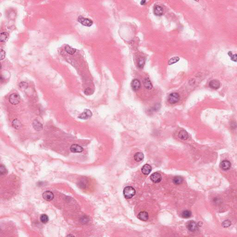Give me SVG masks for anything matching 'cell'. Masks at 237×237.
<instances>
[{
	"label": "cell",
	"mask_w": 237,
	"mask_h": 237,
	"mask_svg": "<svg viewBox=\"0 0 237 237\" xmlns=\"http://www.w3.org/2000/svg\"><path fill=\"white\" fill-rule=\"evenodd\" d=\"M138 218L141 220L146 221L149 219V215L148 213L146 212H145V211L141 212L138 214Z\"/></svg>",
	"instance_id": "obj_11"
},
{
	"label": "cell",
	"mask_w": 237,
	"mask_h": 237,
	"mask_svg": "<svg viewBox=\"0 0 237 237\" xmlns=\"http://www.w3.org/2000/svg\"><path fill=\"white\" fill-rule=\"evenodd\" d=\"M0 57H1V60H2L4 59L5 58L6 56V52L3 50V49H1V52H0Z\"/></svg>",
	"instance_id": "obj_31"
},
{
	"label": "cell",
	"mask_w": 237,
	"mask_h": 237,
	"mask_svg": "<svg viewBox=\"0 0 237 237\" xmlns=\"http://www.w3.org/2000/svg\"><path fill=\"white\" fill-rule=\"evenodd\" d=\"M198 224L193 220H190L188 222L187 224V228L189 231H195L197 229Z\"/></svg>",
	"instance_id": "obj_5"
},
{
	"label": "cell",
	"mask_w": 237,
	"mask_h": 237,
	"mask_svg": "<svg viewBox=\"0 0 237 237\" xmlns=\"http://www.w3.org/2000/svg\"><path fill=\"white\" fill-rule=\"evenodd\" d=\"M78 21L82 24V25L86 27H90L93 24V22L91 21V20L88 18H85L82 16H79L78 18Z\"/></svg>",
	"instance_id": "obj_4"
},
{
	"label": "cell",
	"mask_w": 237,
	"mask_h": 237,
	"mask_svg": "<svg viewBox=\"0 0 237 237\" xmlns=\"http://www.w3.org/2000/svg\"><path fill=\"white\" fill-rule=\"evenodd\" d=\"M220 167L222 170H227L231 167V164L230 161L228 160H224L220 164Z\"/></svg>",
	"instance_id": "obj_12"
},
{
	"label": "cell",
	"mask_w": 237,
	"mask_h": 237,
	"mask_svg": "<svg viewBox=\"0 0 237 237\" xmlns=\"http://www.w3.org/2000/svg\"><path fill=\"white\" fill-rule=\"evenodd\" d=\"M33 128L36 131H40L42 130L43 129V125L38 120H34L33 122Z\"/></svg>",
	"instance_id": "obj_14"
},
{
	"label": "cell",
	"mask_w": 237,
	"mask_h": 237,
	"mask_svg": "<svg viewBox=\"0 0 237 237\" xmlns=\"http://www.w3.org/2000/svg\"><path fill=\"white\" fill-rule=\"evenodd\" d=\"M146 1H142L141 2H140V4L142 5H144L145 4H146Z\"/></svg>",
	"instance_id": "obj_34"
},
{
	"label": "cell",
	"mask_w": 237,
	"mask_h": 237,
	"mask_svg": "<svg viewBox=\"0 0 237 237\" xmlns=\"http://www.w3.org/2000/svg\"><path fill=\"white\" fill-rule=\"evenodd\" d=\"M92 115V113L90 110L85 109L84 111L79 116L78 118L81 119H84V120L88 119L90 118Z\"/></svg>",
	"instance_id": "obj_9"
},
{
	"label": "cell",
	"mask_w": 237,
	"mask_h": 237,
	"mask_svg": "<svg viewBox=\"0 0 237 237\" xmlns=\"http://www.w3.org/2000/svg\"><path fill=\"white\" fill-rule=\"evenodd\" d=\"M41 222L43 224H46L49 221V217L46 214H42L40 217Z\"/></svg>",
	"instance_id": "obj_23"
},
{
	"label": "cell",
	"mask_w": 237,
	"mask_h": 237,
	"mask_svg": "<svg viewBox=\"0 0 237 237\" xmlns=\"http://www.w3.org/2000/svg\"><path fill=\"white\" fill-rule=\"evenodd\" d=\"M9 37V34L7 32H3L1 34L0 41L2 42H5L7 41Z\"/></svg>",
	"instance_id": "obj_20"
},
{
	"label": "cell",
	"mask_w": 237,
	"mask_h": 237,
	"mask_svg": "<svg viewBox=\"0 0 237 237\" xmlns=\"http://www.w3.org/2000/svg\"><path fill=\"white\" fill-rule=\"evenodd\" d=\"M21 97L18 94H13L10 95L9 101L10 103L13 105H16L20 103L21 101Z\"/></svg>",
	"instance_id": "obj_3"
},
{
	"label": "cell",
	"mask_w": 237,
	"mask_h": 237,
	"mask_svg": "<svg viewBox=\"0 0 237 237\" xmlns=\"http://www.w3.org/2000/svg\"><path fill=\"white\" fill-rule=\"evenodd\" d=\"M153 12L155 15L157 16H161L163 14V9L162 7L159 5H156L154 8Z\"/></svg>",
	"instance_id": "obj_16"
},
{
	"label": "cell",
	"mask_w": 237,
	"mask_h": 237,
	"mask_svg": "<svg viewBox=\"0 0 237 237\" xmlns=\"http://www.w3.org/2000/svg\"><path fill=\"white\" fill-rule=\"evenodd\" d=\"M178 136L180 139L183 140H185L188 139V134L186 131L182 130L180 132Z\"/></svg>",
	"instance_id": "obj_17"
},
{
	"label": "cell",
	"mask_w": 237,
	"mask_h": 237,
	"mask_svg": "<svg viewBox=\"0 0 237 237\" xmlns=\"http://www.w3.org/2000/svg\"><path fill=\"white\" fill-rule=\"evenodd\" d=\"M143 82H144V85L146 89L151 90L152 88V83L148 78H146Z\"/></svg>",
	"instance_id": "obj_18"
},
{
	"label": "cell",
	"mask_w": 237,
	"mask_h": 237,
	"mask_svg": "<svg viewBox=\"0 0 237 237\" xmlns=\"http://www.w3.org/2000/svg\"><path fill=\"white\" fill-rule=\"evenodd\" d=\"M13 127L16 129H18L21 127V123L19 120L16 119L12 122Z\"/></svg>",
	"instance_id": "obj_25"
},
{
	"label": "cell",
	"mask_w": 237,
	"mask_h": 237,
	"mask_svg": "<svg viewBox=\"0 0 237 237\" xmlns=\"http://www.w3.org/2000/svg\"><path fill=\"white\" fill-rule=\"evenodd\" d=\"M145 64V59L144 58H140L138 63V66L140 67V68H142L144 66Z\"/></svg>",
	"instance_id": "obj_27"
},
{
	"label": "cell",
	"mask_w": 237,
	"mask_h": 237,
	"mask_svg": "<svg viewBox=\"0 0 237 237\" xmlns=\"http://www.w3.org/2000/svg\"><path fill=\"white\" fill-rule=\"evenodd\" d=\"M28 83L27 82H21L19 84L20 88H21L22 90H26L27 88H28Z\"/></svg>",
	"instance_id": "obj_28"
},
{
	"label": "cell",
	"mask_w": 237,
	"mask_h": 237,
	"mask_svg": "<svg viewBox=\"0 0 237 237\" xmlns=\"http://www.w3.org/2000/svg\"><path fill=\"white\" fill-rule=\"evenodd\" d=\"M131 86L134 91L139 90L141 87V84L140 81L138 79H134L131 83Z\"/></svg>",
	"instance_id": "obj_10"
},
{
	"label": "cell",
	"mask_w": 237,
	"mask_h": 237,
	"mask_svg": "<svg viewBox=\"0 0 237 237\" xmlns=\"http://www.w3.org/2000/svg\"><path fill=\"white\" fill-rule=\"evenodd\" d=\"M179 100V94L176 92L171 93L168 97L169 102L172 104L176 103Z\"/></svg>",
	"instance_id": "obj_2"
},
{
	"label": "cell",
	"mask_w": 237,
	"mask_h": 237,
	"mask_svg": "<svg viewBox=\"0 0 237 237\" xmlns=\"http://www.w3.org/2000/svg\"><path fill=\"white\" fill-rule=\"evenodd\" d=\"M183 181V179L181 176H177L175 177L173 180L174 183L176 185H179Z\"/></svg>",
	"instance_id": "obj_22"
},
{
	"label": "cell",
	"mask_w": 237,
	"mask_h": 237,
	"mask_svg": "<svg viewBox=\"0 0 237 237\" xmlns=\"http://www.w3.org/2000/svg\"><path fill=\"white\" fill-rule=\"evenodd\" d=\"M135 189L131 186L126 187L123 190V195L126 199H130L133 197L135 194Z\"/></svg>",
	"instance_id": "obj_1"
},
{
	"label": "cell",
	"mask_w": 237,
	"mask_h": 237,
	"mask_svg": "<svg viewBox=\"0 0 237 237\" xmlns=\"http://www.w3.org/2000/svg\"><path fill=\"white\" fill-rule=\"evenodd\" d=\"M42 196L44 200L48 201H50L54 199V195L52 192L47 190L43 193Z\"/></svg>",
	"instance_id": "obj_6"
},
{
	"label": "cell",
	"mask_w": 237,
	"mask_h": 237,
	"mask_svg": "<svg viewBox=\"0 0 237 237\" xmlns=\"http://www.w3.org/2000/svg\"><path fill=\"white\" fill-rule=\"evenodd\" d=\"M180 58L178 57H175L173 58H170V59L168 61V64L169 65H171L174 64L176 63L179 60Z\"/></svg>",
	"instance_id": "obj_26"
},
{
	"label": "cell",
	"mask_w": 237,
	"mask_h": 237,
	"mask_svg": "<svg viewBox=\"0 0 237 237\" xmlns=\"http://www.w3.org/2000/svg\"><path fill=\"white\" fill-rule=\"evenodd\" d=\"M65 52L70 55H73L75 52H76V49L73 48L69 45H66L64 47Z\"/></svg>",
	"instance_id": "obj_21"
},
{
	"label": "cell",
	"mask_w": 237,
	"mask_h": 237,
	"mask_svg": "<svg viewBox=\"0 0 237 237\" xmlns=\"http://www.w3.org/2000/svg\"><path fill=\"white\" fill-rule=\"evenodd\" d=\"M0 173L1 175H3L7 173L6 169L3 165H1L0 167Z\"/></svg>",
	"instance_id": "obj_32"
},
{
	"label": "cell",
	"mask_w": 237,
	"mask_h": 237,
	"mask_svg": "<svg viewBox=\"0 0 237 237\" xmlns=\"http://www.w3.org/2000/svg\"><path fill=\"white\" fill-rule=\"evenodd\" d=\"M150 178H151V180L152 181V182H154L156 183L160 182L162 179L161 174L158 172H155L152 174Z\"/></svg>",
	"instance_id": "obj_7"
},
{
	"label": "cell",
	"mask_w": 237,
	"mask_h": 237,
	"mask_svg": "<svg viewBox=\"0 0 237 237\" xmlns=\"http://www.w3.org/2000/svg\"><path fill=\"white\" fill-rule=\"evenodd\" d=\"M144 158V155L142 152H137L134 156V160L137 162L142 161Z\"/></svg>",
	"instance_id": "obj_19"
},
{
	"label": "cell",
	"mask_w": 237,
	"mask_h": 237,
	"mask_svg": "<svg viewBox=\"0 0 237 237\" xmlns=\"http://www.w3.org/2000/svg\"><path fill=\"white\" fill-rule=\"evenodd\" d=\"M191 212L189 210H184L182 213V216L183 218H188L191 216Z\"/></svg>",
	"instance_id": "obj_24"
},
{
	"label": "cell",
	"mask_w": 237,
	"mask_h": 237,
	"mask_svg": "<svg viewBox=\"0 0 237 237\" xmlns=\"http://www.w3.org/2000/svg\"><path fill=\"white\" fill-rule=\"evenodd\" d=\"M92 93H93V92H92V90H91V88H87L85 91V94H87V95H90V94H92Z\"/></svg>",
	"instance_id": "obj_33"
},
{
	"label": "cell",
	"mask_w": 237,
	"mask_h": 237,
	"mask_svg": "<svg viewBox=\"0 0 237 237\" xmlns=\"http://www.w3.org/2000/svg\"><path fill=\"white\" fill-rule=\"evenodd\" d=\"M220 82L218 80H213L209 82V86L213 89H217L220 87Z\"/></svg>",
	"instance_id": "obj_13"
},
{
	"label": "cell",
	"mask_w": 237,
	"mask_h": 237,
	"mask_svg": "<svg viewBox=\"0 0 237 237\" xmlns=\"http://www.w3.org/2000/svg\"><path fill=\"white\" fill-rule=\"evenodd\" d=\"M222 225L224 227H228L229 226H230L231 225V221L229 220H225L222 223Z\"/></svg>",
	"instance_id": "obj_29"
},
{
	"label": "cell",
	"mask_w": 237,
	"mask_h": 237,
	"mask_svg": "<svg viewBox=\"0 0 237 237\" xmlns=\"http://www.w3.org/2000/svg\"><path fill=\"white\" fill-rule=\"evenodd\" d=\"M228 55H229V56L231 57V59L232 61L237 62V54H236L233 55L231 52H229L228 53Z\"/></svg>",
	"instance_id": "obj_30"
},
{
	"label": "cell",
	"mask_w": 237,
	"mask_h": 237,
	"mask_svg": "<svg viewBox=\"0 0 237 237\" xmlns=\"http://www.w3.org/2000/svg\"><path fill=\"white\" fill-rule=\"evenodd\" d=\"M70 151L73 153H80L83 151L82 146H80L77 144H73L70 148Z\"/></svg>",
	"instance_id": "obj_8"
},
{
	"label": "cell",
	"mask_w": 237,
	"mask_h": 237,
	"mask_svg": "<svg viewBox=\"0 0 237 237\" xmlns=\"http://www.w3.org/2000/svg\"><path fill=\"white\" fill-rule=\"evenodd\" d=\"M152 170V167L149 164H145V165H144L141 170L142 173L146 175H147L150 173Z\"/></svg>",
	"instance_id": "obj_15"
}]
</instances>
